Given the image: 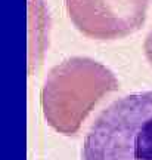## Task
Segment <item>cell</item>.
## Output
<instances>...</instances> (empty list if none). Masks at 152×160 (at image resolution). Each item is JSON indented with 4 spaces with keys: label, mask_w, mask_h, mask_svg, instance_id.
Listing matches in <instances>:
<instances>
[{
    "label": "cell",
    "mask_w": 152,
    "mask_h": 160,
    "mask_svg": "<svg viewBox=\"0 0 152 160\" xmlns=\"http://www.w3.org/2000/svg\"><path fill=\"white\" fill-rule=\"evenodd\" d=\"M118 89V80L100 62L72 56L50 70L41 89V108L49 126L75 135L104 96Z\"/></svg>",
    "instance_id": "cell-1"
},
{
    "label": "cell",
    "mask_w": 152,
    "mask_h": 160,
    "mask_svg": "<svg viewBox=\"0 0 152 160\" xmlns=\"http://www.w3.org/2000/svg\"><path fill=\"white\" fill-rule=\"evenodd\" d=\"M81 160H152V91L112 101L92 123Z\"/></svg>",
    "instance_id": "cell-2"
},
{
    "label": "cell",
    "mask_w": 152,
    "mask_h": 160,
    "mask_svg": "<svg viewBox=\"0 0 152 160\" xmlns=\"http://www.w3.org/2000/svg\"><path fill=\"white\" fill-rule=\"evenodd\" d=\"M151 0H64L66 15L83 36L117 40L145 24Z\"/></svg>",
    "instance_id": "cell-3"
},
{
    "label": "cell",
    "mask_w": 152,
    "mask_h": 160,
    "mask_svg": "<svg viewBox=\"0 0 152 160\" xmlns=\"http://www.w3.org/2000/svg\"><path fill=\"white\" fill-rule=\"evenodd\" d=\"M143 52H145L146 61L152 65V28H151V31H149L148 36H146L145 43H143Z\"/></svg>",
    "instance_id": "cell-4"
}]
</instances>
